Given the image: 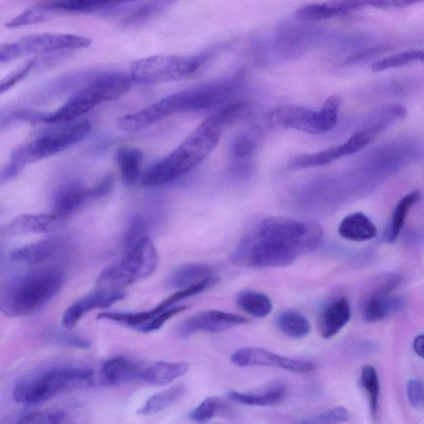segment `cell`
Returning <instances> with one entry per match:
<instances>
[{"label": "cell", "mask_w": 424, "mask_h": 424, "mask_svg": "<svg viewBox=\"0 0 424 424\" xmlns=\"http://www.w3.org/2000/svg\"><path fill=\"white\" fill-rule=\"evenodd\" d=\"M323 239V229L318 222L269 217L245 235L230 261L245 268L288 267L318 249Z\"/></svg>", "instance_id": "1"}, {"label": "cell", "mask_w": 424, "mask_h": 424, "mask_svg": "<svg viewBox=\"0 0 424 424\" xmlns=\"http://www.w3.org/2000/svg\"><path fill=\"white\" fill-rule=\"evenodd\" d=\"M234 122L231 110L222 107L198 125L169 155L149 167L142 176V184L165 185L192 171L211 155L220 142L223 130Z\"/></svg>", "instance_id": "2"}, {"label": "cell", "mask_w": 424, "mask_h": 424, "mask_svg": "<svg viewBox=\"0 0 424 424\" xmlns=\"http://www.w3.org/2000/svg\"><path fill=\"white\" fill-rule=\"evenodd\" d=\"M236 81H222L174 93L137 113L124 115L116 121L119 129L136 132L172 115L210 108L232 94Z\"/></svg>", "instance_id": "3"}, {"label": "cell", "mask_w": 424, "mask_h": 424, "mask_svg": "<svg viewBox=\"0 0 424 424\" xmlns=\"http://www.w3.org/2000/svg\"><path fill=\"white\" fill-rule=\"evenodd\" d=\"M62 269L32 270L8 281L0 292V309L13 318L29 316L43 309L63 286Z\"/></svg>", "instance_id": "4"}, {"label": "cell", "mask_w": 424, "mask_h": 424, "mask_svg": "<svg viewBox=\"0 0 424 424\" xmlns=\"http://www.w3.org/2000/svg\"><path fill=\"white\" fill-rule=\"evenodd\" d=\"M94 383V371L90 369L59 368L23 378L13 390V398L17 403L37 404L49 401L65 391L91 387Z\"/></svg>", "instance_id": "5"}, {"label": "cell", "mask_w": 424, "mask_h": 424, "mask_svg": "<svg viewBox=\"0 0 424 424\" xmlns=\"http://www.w3.org/2000/svg\"><path fill=\"white\" fill-rule=\"evenodd\" d=\"M131 78L119 74H107L95 79L69 98L53 113L45 114L41 123L69 124L82 118L97 105L118 99L131 86Z\"/></svg>", "instance_id": "6"}, {"label": "cell", "mask_w": 424, "mask_h": 424, "mask_svg": "<svg viewBox=\"0 0 424 424\" xmlns=\"http://www.w3.org/2000/svg\"><path fill=\"white\" fill-rule=\"evenodd\" d=\"M208 60L207 54L153 56L136 60L130 68L131 80L161 84L184 80L198 72Z\"/></svg>", "instance_id": "7"}, {"label": "cell", "mask_w": 424, "mask_h": 424, "mask_svg": "<svg viewBox=\"0 0 424 424\" xmlns=\"http://www.w3.org/2000/svg\"><path fill=\"white\" fill-rule=\"evenodd\" d=\"M341 104V98L332 96L326 100L320 110L300 105L278 106L269 112L268 120L274 127L311 134H323L337 125Z\"/></svg>", "instance_id": "8"}, {"label": "cell", "mask_w": 424, "mask_h": 424, "mask_svg": "<svg viewBox=\"0 0 424 424\" xmlns=\"http://www.w3.org/2000/svg\"><path fill=\"white\" fill-rule=\"evenodd\" d=\"M91 129L88 121L69 124L17 148L11 153L8 162L23 171L26 165L52 157L81 142Z\"/></svg>", "instance_id": "9"}, {"label": "cell", "mask_w": 424, "mask_h": 424, "mask_svg": "<svg viewBox=\"0 0 424 424\" xmlns=\"http://www.w3.org/2000/svg\"><path fill=\"white\" fill-rule=\"evenodd\" d=\"M91 39L72 34H32L0 48V62L6 63L32 54H44L88 48Z\"/></svg>", "instance_id": "10"}, {"label": "cell", "mask_w": 424, "mask_h": 424, "mask_svg": "<svg viewBox=\"0 0 424 424\" xmlns=\"http://www.w3.org/2000/svg\"><path fill=\"white\" fill-rule=\"evenodd\" d=\"M231 361L236 366L276 367L300 374H306L316 369L314 362L295 360L278 355L260 347H245L233 353Z\"/></svg>", "instance_id": "11"}, {"label": "cell", "mask_w": 424, "mask_h": 424, "mask_svg": "<svg viewBox=\"0 0 424 424\" xmlns=\"http://www.w3.org/2000/svg\"><path fill=\"white\" fill-rule=\"evenodd\" d=\"M248 323V319L240 315L209 310L186 320L180 326L178 333L181 338H189L200 332L221 333Z\"/></svg>", "instance_id": "12"}, {"label": "cell", "mask_w": 424, "mask_h": 424, "mask_svg": "<svg viewBox=\"0 0 424 424\" xmlns=\"http://www.w3.org/2000/svg\"><path fill=\"white\" fill-rule=\"evenodd\" d=\"M158 262L156 247L151 239L146 236L125 249L124 257L120 264L136 282L150 276L155 272Z\"/></svg>", "instance_id": "13"}, {"label": "cell", "mask_w": 424, "mask_h": 424, "mask_svg": "<svg viewBox=\"0 0 424 424\" xmlns=\"http://www.w3.org/2000/svg\"><path fill=\"white\" fill-rule=\"evenodd\" d=\"M127 293L122 292H108L96 290L89 295L82 297L65 311L63 325L71 330L76 327L84 316L96 309H107L115 302L124 300Z\"/></svg>", "instance_id": "14"}, {"label": "cell", "mask_w": 424, "mask_h": 424, "mask_svg": "<svg viewBox=\"0 0 424 424\" xmlns=\"http://www.w3.org/2000/svg\"><path fill=\"white\" fill-rule=\"evenodd\" d=\"M351 316V307L346 297H340L329 302L319 315L320 335L325 339L333 338L349 323Z\"/></svg>", "instance_id": "15"}, {"label": "cell", "mask_w": 424, "mask_h": 424, "mask_svg": "<svg viewBox=\"0 0 424 424\" xmlns=\"http://www.w3.org/2000/svg\"><path fill=\"white\" fill-rule=\"evenodd\" d=\"M143 366L125 357H114L105 362L100 371V383L112 386L141 380Z\"/></svg>", "instance_id": "16"}, {"label": "cell", "mask_w": 424, "mask_h": 424, "mask_svg": "<svg viewBox=\"0 0 424 424\" xmlns=\"http://www.w3.org/2000/svg\"><path fill=\"white\" fill-rule=\"evenodd\" d=\"M59 219L53 214H25L18 216L6 226L9 236L48 234L58 226Z\"/></svg>", "instance_id": "17"}, {"label": "cell", "mask_w": 424, "mask_h": 424, "mask_svg": "<svg viewBox=\"0 0 424 424\" xmlns=\"http://www.w3.org/2000/svg\"><path fill=\"white\" fill-rule=\"evenodd\" d=\"M90 198L89 189L78 183H70L60 188L53 201V215L63 220L78 211Z\"/></svg>", "instance_id": "18"}, {"label": "cell", "mask_w": 424, "mask_h": 424, "mask_svg": "<svg viewBox=\"0 0 424 424\" xmlns=\"http://www.w3.org/2000/svg\"><path fill=\"white\" fill-rule=\"evenodd\" d=\"M368 6V1H333L309 4L300 8L296 15L305 21H320L356 11Z\"/></svg>", "instance_id": "19"}, {"label": "cell", "mask_w": 424, "mask_h": 424, "mask_svg": "<svg viewBox=\"0 0 424 424\" xmlns=\"http://www.w3.org/2000/svg\"><path fill=\"white\" fill-rule=\"evenodd\" d=\"M188 362L157 361L144 366L141 380L153 385H166L188 372Z\"/></svg>", "instance_id": "20"}, {"label": "cell", "mask_w": 424, "mask_h": 424, "mask_svg": "<svg viewBox=\"0 0 424 424\" xmlns=\"http://www.w3.org/2000/svg\"><path fill=\"white\" fill-rule=\"evenodd\" d=\"M338 232L343 239L356 242L370 240L377 235L374 224L361 212L345 217L340 224Z\"/></svg>", "instance_id": "21"}, {"label": "cell", "mask_w": 424, "mask_h": 424, "mask_svg": "<svg viewBox=\"0 0 424 424\" xmlns=\"http://www.w3.org/2000/svg\"><path fill=\"white\" fill-rule=\"evenodd\" d=\"M58 248V243L57 240H40L13 250L11 255V259L13 262L21 264H39L52 257L57 252Z\"/></svg>", "instance_id": "22"}, {"label": "cell", "mask_w": 424, "mask_h": 424, "mask_svg": "<svg viewBox=\"0 0 424 424\" xmlns=\"http://www.w3.org/2000/svg\"><path fill=\"white\" fill-rule=\"evenodd\" d=\"M215 269L211 265L192 263L184 264L172 272L167 283L169 286L178 290L188 288L204 281L205 278L213 277Z\"/></svg>", "instance_id": "23"}, {"label": "cell", "mask_w": 424, "mask_h": 424, "mask_svg": "<svg viewBox=\"0 0 424 424\" xmlns=\"http://www.w3.org/2000/svg\"><path fill=\"white\" fill-rule=\"evenodd\" d=\"M285 395L286 390L281 385L272 386L261 392H238L232 390L226 394L227 398L233 402L262 407L281 403Z\"/></svg>", "instance_id": "24"}, {"label": "cell", "mask_w": 424, "mask_h": 424, "mask_svg": "<svg viewBox=\"0 0 424 424\" xmlns=\"http://www.w3.org/2000/svg\"><path fill=\"white\" fill-rule=\"evenodd\" d=\"M121 178L128 186L136 183L141 175L143 161V153L138 148L122 147L116 155Z\"/></svg>", "instance_id": "25"}, {"label": "cell", "mask_w": 424, "mask_h": 424, "mask_svg": "<svg viewBox=\"0 0 424 424\" xmlns=\"http://www.w3.org/2000/svg\"><path fill=\"white\" fill-rule=\"evenodd\" d=\"M236 304L240 309L255 318L263 319L271 314L273 305L264 293L255 290L241 291L236 297Z\"/></svg>", "instance_id": "26"}, {"label": "cell", "mask_w": 424, "mask_h": 424, "mask_svg": "<svg viewBox=\"0 0 424 424\" xmlns=\"http://www.w3.org/2000/svg\"><path fill=\"white\" fill-rule=\"evenodd\" d=\"M185 392L184 385L172 386L169 389L151 396L143 404V406L139 410L138 413L143 416H155V414L164 411L165 409L178 402L183 397Z\"/></svg>", "instance_id": "27"}, {"label": "cell", "mask_w": 424, "mask_h": 424, "mask_svg": "<svg viewBox=\"0 0 424 424\" xmlns=\"http://www.w3.org/2000/svg\"><path fill=\"white\" fill-rule=\"evenodd\" d=\"M134 283L133 277L118 264L104 269L98 276L96 286L98 290L122 292L123 288Z\"/></svg>", "instance_id": "28"}, {"label": "cell", "mask_w": 424, "mask_h": 424, "mask_svg": "<svg viewBox=\"0 0 424 424\" xmlns=\"http://www.w3.org/2000/svg\"><path fill=\"white\" fill-rule=\"evenodd\" d=\"M277 327L281 332L293 339H301L309 334L311 327L305 316L297 311L287 310L278 316Z\"/></svg>", "instance_id": "29"}, {"label": "cell", "mask_w": 424, "mask_h": 424, "mask_svg": "<svg viewBox=\"0 0 424 424\" xmlns=\"http://www.w3.org/2000/svg\"><path fill=\"white\" fill-rule=\"evenodd\" d=\"M421 198V192L419 190L413 191L412 193L404 195L400 200L394 209L392 220L386 233V240L394 242L398 238L400 232L402 231L405 220L410 209L416 205Z\"/></svg>", "instance_id": "30"}, {"label": "cell", "mask_w": 424, "mask_h": 424, "mask_svg": "<svg viewBox=\"0 0 424 424\" xmlns=\"http://www.w3.org/2000/svg\"><path fill=\"white\" fill-rule=\"evenodd\" d=\"M119 3L86 1V0H77V1H57L45 4V7L52 13H90L107 11L118 6Z\"/></svg>", "instance_id": "31"}, {"label": "cell", "mask_w": 424, "mask_h": 424, "mask_svg": "<svg viewBox=\"0 0 424 424\" xmlns=\"http://www.w3.org/2000/svg\"><path fill=\"white\" fill-rule=\"evenodd\" d=\"M397 302L390 298L385 293L372 296L363 306L362 313L366 321L369 323L379 321L389 316L397 309Z\"/></svg>", "instance_id": "32"}, {"label": "cell", "mask_w": 424, "mask_h": 424, "mask_svg": "<svg viewBox=\"0 0 424 424\" xmlns=\"http://www.w3.org/2000/svg\"><path fill=\"white\" fill-rule=\"evenodd\" d=\"M418 62H424V51L409 50L406 52L390 56L388 58L376 60L371 65L373 72H380L386 70L407 66Z\"/></svg>", "instance_id": "33"}, {"label": "cell", "mask_w": 424, "mask_h": 424, "mask_svg": "<svg viewBox=\"0 0 424 424\" xmlns=\"http://www.w3.org/2000/svg\"><path fill=\"white\" fill-rule=\"evenodd\" d=\"M225 404L221 399L208 397L190 413L189 418L195 423H207L218 414L225 412Z\"/></svg>", "instance_id": "34"}, {"label": "cell", "mask_w": 424, "mask_h": 424, "mask_svg": "<svg viewBox=\"0 0 424 424\" xmlns=\"http://www.w3.org/2000/svg\"><path fill=\"white\" fill-rule=\"evenodd\" d=\"M361 383L369 396L371 412L375 418L380 395V381L378 374L374 367L366 366L361 372Z\"/></svg>", "instance_id": "35"}, {"label": "cell", "mask_w": 424, "mask_h": 424, "mask_svg": "<svg viewBox=\"0 0 424 424\" xmlns=\"http://www.w3.org/2000/svg\"><path fill=\"white\" fill-rule=\"evenodd\" d=\"M52 12L49 11L44 6L32 7L26 9L15 18L6 23L8 27H18L21 26L34 25L48 20Z\"/></svg>", "instance_id": "36"}, {"label": "cell", "mask_w": 424, "mask_h": 424, "mask_svg": "<svg viewBox=\"0 0 424 424\" xmlns=\"http://www.w3.org/2000/svg\"><path fill=\"white\" fill-rule=\"evenodd\" d=\"M65 419L66 413L62 410H45L27 413L16 424H63Z\"/></svg>", "instance_id": "37"}, {"label": "cell", "mask_w": 424, "mask_h": 424, "mask_svg": "<svg viewBox=\"0 0 424 424\" xmlns=\"http://www.w3.org/2000/svg\"><path fill=\"white\" fill-rule=\"evenodd\" d=\"M46 338L51 342L78 349H88L91 347V343L87 340L63 330H51L46 335Z\"/></svg>", "instance_id": "38"}, {"label": "cell", "mask_w": 424, "mask_h": 424, "mask_svg": "<svg viewBox=\"0 0 424 424\" xmlns=\"http://www.w3.org/2000/svg\"><path fill=\"white\" fill-rule=\"evenodd\" d=\"M162 8V6L158 3L147 4L146 6L139 7L125 18L124 20V25H136L139 23L141 25V23L158 15L161 11Z\"/></svg>", "instance_id": "39"}, {"label": "cell", "mask_w": 424, "mask_h": 424, "mask_svg": "<svg viewBox=\"0 0 424 424\" xmlns=\"http://www.w3.org/2000/svg\"><path fill=\"white\" fill-rule=\"evenodd\" d=\"M186 309H188V306L172 307L170 309L165 311L164 313L156 316L155 319L149 321L148 323L143 326L142 328L139 329V332L143 333L155 332V330L160 329L167 321L181 313V311H185Z\"/></svg>", "instance_id": "40"}, {"label": "cell", "mask_w": 424, "mask_h": 424, "mask_svg": "<svg viewBox=\"0 0 424 424\" xmlns=\"http://www.w3.org/2000/svg\"><path fill=\"white\" fill-rule=\"evenodd\" d=\"M36 64V60H31L29 63L15 70L11 75H8L6 79H3L1 84H0V91H1V93L8 91L11 88L15 86L17 83L26 78L27 75L34 68Z\"/></svg>", "instance_id": "41"}, {"label": "cell", "mask_w": 424, "mask_h": 424, "mask_svg": "<svg viewBox=\"0 0 424 424\" xmlns=\"http://www.w3.org/2000/svg\"><path fill=\"white\" fill-rule=\"evenodd\" d=\"M351 413L346 408L335 407L329 411L321 413L315 418V423L326 424L330 423H346L350 420ZM314 421V420H313Z\"/></svg>", "instance_id": "42"}, {"label": "cell", "mask_w": 424, "mask_h": 424, "mask_svg": "<svg viewBox=\"0 0 424 424\" xmlns=\"http://www.w3.org/2000/svg\"><path fill=\"white\" fill-rule=\"evenodd\" d=\"M407 395L413 407H421L424 401V390L421 382L414 379L409 380L407 384Z\"/></svg>", "instance_id": "43"}, {"label": "cell", "mask_w": 424, "mask_h": 424, "mask_svg": "<svg viewBox=\"0 0 424 424\" xmlns=\"http://www.w3.org/2000/svg\"><path fill=\"white\" fill-rule=\"evenodd\" d=\"M115 180L113 176L108 175L105 176L99 184L94 188L89 189L91 199H100L107 197L114 189Z\"/></svg>", "instance_id": "44"}, {"label": "cell", "mask_w": 424, "mask_h": 424, "mask_svg": "<svg viewBox=\"0 0 424 424\" xmlns=\"http://www.w3.org/2000/svg\"><path fill=\"white\" fill-rule=\"evenodd\" d=\"M413 4L414 3L407 1H378V0L368 1V6L384 9L403 8Z\"/></svg>", "instance_id": "45"}, {"label": "cell", "mask_w": 424, "mask_h": 424, "mask_svg": "<svg viewBox=\"0 0 424 424\" xmlns=\"http://www.w3.org/2000/svg\"><path fill=\"white\" fill-rule=\"evenodd\" d=\"M251 149H252V144H251L250 141H246V139L240 141L236 144L235 146V152L236 155H239L240 156L244 155L245 153L248 155V153L251 151Z\"/></svg>", "instance_id": "46"}, {"label": "cell", "mask_w": 424, "mask_h": 424, "mask_svg": "<svg viewBox=\"0 0 424 424\" xmlns=\"http://www.w3.org/2000/svg\"><path fill=\"white\" fill-rule=\"evenodd\" d=\"M413 350L418 356L424 358V335H419L414 339Z\"/></svg>", "instance_id": "47"}, {"label": "cell", "mask_w": 424, "mask_h": 424, "mask_svg": "<svg viewBox=\"0 0 424 424\" xmlns=\"http://www.w3.org/2000/svg\"><path fill=\"white\" fill-rule=\"evenodd\" d=\"M297 424H314V423L313 422V420H304Z\"/></svg>", "instance_id": "48"}]
</instances>
